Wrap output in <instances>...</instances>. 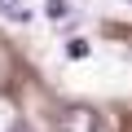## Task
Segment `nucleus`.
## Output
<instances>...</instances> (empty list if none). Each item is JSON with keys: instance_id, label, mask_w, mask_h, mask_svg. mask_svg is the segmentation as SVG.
<instances>
[{"instance_id": "1", "label": "nucleus", "mask_w": 132, "mask_h": 132, "mask_svg": "<svg viewBox=\"0 0 132 132\" xmlns=\"http://www.w3.org/2000/svg\"><path fill=\"white\" fill-rule=\"evenodd\" d=\"M62 132H97L101 128V119H97V110L93 106H71L62 114V123H57Z\"/></svg>"}, {"instance_id": "2", "label": "nucleus", "mask_w": 132, "mask_h": 132, "mask_svg": "<svg viewBox=\"0 0 132 132\" xmlns=\"http://www.w3.org/2000/svg\"><path fill=\"white\" fill-rule=\"evenodd\" d=\"M44 13L53 22H71V0H44Z\"/></svg>"}, {"instance_id": "3", "label": "nucleus", "mask_w": 132, "mask_h": 132, "mask_svg": "<svg viewBox=\"0 0 132 132\" xmlns=\"http://www.w3.org/2000/svg\"><path fill=\"white\" fill-rule=\"evenodd\" d=\"M0 13H5L9 22H31V9H22V5H5Z\"/></svg>"}, {"instance_id": "4", "label": "nucleus", "mask_w": 132, "mask_h": 132, "mask_svg": "<svg viewBox=\"0 0 132 132\" xmlns=\"http://www.w3.org/2000/svg\"><path fill=\"white\" fill-rule=\"evenodd\" d=\"M66 57H88V40H71V44H66Z\"/></svg>"}, {"instance_id": "5", "label": "nucleus", "mask_w": 132, "mask_h": 132, "mask_svg": "<svg viewBox=\"0 0 132 132\" xmlns=\"http://www.w3.org/2000/svg\"><path fill=\"white\" fill-rule=\"evenodd\" d=\"M13 132H31V128H27V123H18V128H13Z\"/></svg>"}]
</instances>
